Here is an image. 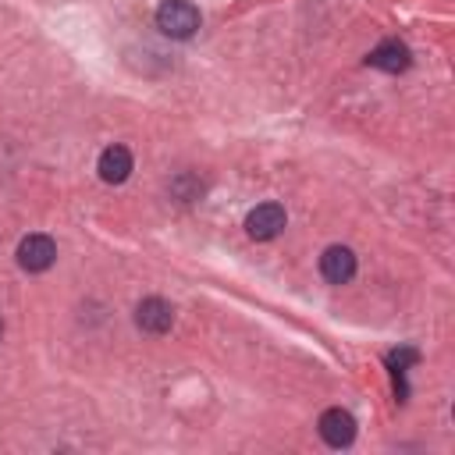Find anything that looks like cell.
Masks as SVG:
<instances>
[{
	"label": "cell",
	"mask_w": 455,
	"mask_h": 455,
	"mask_svg": "<svg viewBox=\"0 0 455 455\" xmlns=\"http://www.w3.org/2000/svg\"><path fill=\"white\" fill-rule=\"evenodd\" d=\"M156 28L171 39H188L199 28V11L188 0H164L156 7Z\"/></svg>",
	"instance_id": "cell-1"
},
{
	"label": "cell",
	"mask_w": 455,
	"mask_h": 455,
	"mask_svg": "<svg viewBox=\"0 0 455 455\" xmlns=\"http://www.w3.org/2000/svg\"><path fill=\"white\" fill-rule=\"evenodd\" d=\"M53 259H57V245H53L50 235H25V238H21V245H18V263H21V270L43 274V270L53 267Z\"/></svg>",
	"instance_id": "cell-2"
},
{
	"label": "cell",
	"mask_w": 455,
	"mask_h": 455,
	"mask_svg": "<svg viewBox=\"0 0 455 455\" xmlns=\"http://www.w3.org/2000/svg\"><path fill=\"white\" fill-rule=\"evenodd\" d=\"M284 224H288V213H284V206H277V203H259V206L249 210V217H245V231H249V238H256V242H270L274 235H281Z\"/></svg>",
	"instance_id": "cell-3"
},
{
	"label": "cell",
	"mask_w": 455,
	"mask_h": 455,
	"mask_svg": "<svg viewBox=\"0 0 455 455\" xmlns=\"http://www.w3.org/2000/svg\"><path fill=\"white\" fill-rule=\"evenodd\" d=\"M320 274L327 284H348L355 277V252L348 245H327L320 256Z\"/></svg>",
	"instance_id": "cell-4"
},
{
	"label": "cell",
	"mask_w": 455,
	"mask_h": 455,
	"mask_svg": "<svg viewBox=\"0 0 455 455\" xmlns=\"http://www.w3.org/2000/svg\"><path fill=\"white\" fill-rule=\"evenodd\" d=\"M135 323H139L146 334H164V331H171V323H174V306H171L167 299H160V295H149V299L139 302Z\"/></svg>",
	"instance_id": "cell-5"
},
{
	"label": "cell",
	"mask_w": 455,
	"mask_h": 455,
	"mask_svg": "<svg viewBox=\"0 0 455 455\" xmlns=\"http://www.w3.org/2000/svg\"><path fill=\"white\" fill-rule=\"evenodd\" d=\"M316 430H320V437H323L331 448H348L352 437H355V419H352V412H345V409H327V412L320 416Z\"/></svg>",
	"instance_id": "cell-6"
},
{
	"label": "cell",
	"mask_w": 455,
	"mask_h": 455,
	"mask_svg": "<svg viewBox=\"0 0 455 455\" xmlns=\"http://www.w3.org/2000/svg\"><path fill=\"white\" fill-rule=\"evenodd\" d=\"M366 64H370V68H377V71L398 75V71H405V68L412 64V53H409V46H405V43H398V39H384V43H377V46L370 50Z\"/></svg>",
	"instance_id": "cell-7"
},
{
	"label": "cell",
	"mask_w": 455,
	"mask_h": 455,
	"mask_svg": "<svg viewBox=\"0 0 455 455\" xmlns=\"http://www.w3.org/2000/svg\"><path fill=\"white\" fill-rule=\"evenodd\" d=\"M96 171H100V178H103L107 185H121V181L132 174V153H128L124 146H107V149L100 153Z\"/></svg>",
	"instance_id": "cell-8"
},
{
	"label": "cell",
	"mask_w": 455,
	"mask_h": 455,
	"mask_svg": "<svg viewBox=\"0 0 455 455\" xmlns=\"http://www.w3.org/2000/svg\"><path fill=\"white\" fill-rule=\"evenodd\" d=\"M416 359H419V352H416V348H409V345H405V348L387 352V370L398 377V384H402V373H405V370H409Z\"/></svg>",
	"instance_id": "cell-9"
},
{
	"label": "cell",
	"mask_w": 455,
	"mask_h": 455,
	"mask_svg": "<svg viewBox=\"0 0 455 455\" xmlns=\"http://www.w3.org/2000/svg\"><path fill=\"white\" fill-rule=\"evenodd\" d=\"M0 334H4V323H0Z\"/></svg>",
	"instance_id": "cell-10"
}]
</instances>
